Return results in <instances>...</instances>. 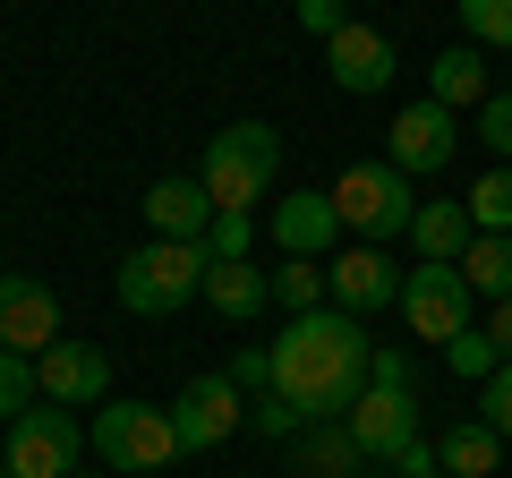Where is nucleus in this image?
<instances>
[{"label": "nucleus", "mask_w": 512, "mask_h": 478, "mask_svg": "<svg viewBox=\"0 0 512 478\" xmlns=\"http://www.w3.org/2000/svg\"><path fill=\"white\" fill-rule=\"evenodd\" d=\"M274 350V393L299 410L308 427H342L367 393V368H376V342L359 333V316L342 308H316V316H291Z\"/></svg>", "instance_id": "1"}, {"label": "nucleus", "mask_w": 512, "mask_h": 478, "mask_svg": "<svg viewBox=\"0 0 512 478\" xmlns=\"http://www.w3.org/2000/svg\"><path fill=\"white\" fill-rule=\"evenodd\" d=\"M205 239H146L137 257H120V308L128 316H180L188 299H205Z\"/></svg>", "instance_id": "2"}, {"label": "nucleus", "mask_w": 512, "mask_h": 478, "mask_svg": "<svg viewBox=\"0 0 512 478\" xmlns=\"http://www.w3.org/2000/svg\"><path fill=\"white\" fill-rule=\"evenodd\" d=\"M282 171V129H265V120H231L222 137H205V197H214V214H248L265 188H274Z\"/></svg>", "instance_id": "3"}, {"label": "nucleus", "mask_w": 512, "mask_h": 478, "mask_svg": "<svg viewBox=\"0 0 512 478\" xmlns=\"http://www.w3.org/2000/svg\"><path fill=\"white\" fill-rule=\"evenodd\" d=\"M94 453H103L111 470L146 478V470H163V461H180V427L154 402H103L94 410Z\"/></svg>", "instance_id": "4"}, {"label": "nucleus", "mask_w": 512, "mask_h": 478, "mask_svg": "<svg viewBox=\"0 0 512 478\" xmlns=\"http://www.w3.org/2000/svg\"><path fill=\"white\" fill-rule=\"evenodd\" d=\"M333 214H342V231L359 239H393L419 222V197H410V180L393 163H350L342 180H333Z\"/></svg>", "instance_id": "5"}, {"label": "nucleus", "mask_w": 512, "mask_h": 478, "mask_svg": "<svg viewBox=\"0 0 512 478\" xmlns=\"http://www.w3.org/2000/svg\"><path fill=\"white\" fill-rule=\"evenodd\" d=\"M77 453H86L77 410L35 402L18 427H9V461H0V470H9V478H77Z\"/></svg>", "instance_id": "6"}, {"label": "nucleus", "mask_w": 512, "mask_h": 478, "mask_svg": "<svg viewBox=\"0 0 512 478\" xmlns=\"http://www.w3.org/2000/svg\"><path fill=\"white\" fill-rule=\"evenodd\" d=\"M470 282H461V265H419V274H402V316L419 342H444L453 350L461 333H470Z\"/></svg>", "instance_id": "7"}, {"label": "nucleus", "mask_w": 512, "mask_h": 478, "mask_svg": "<svg viewBox=\"0 0 512 478\" xmlns=\"http://www.w3.org/2000/svg\"><path fill=\"white\" fill-rule=\"evenodd\" d=\"M342 427H350V444H359V461H393V470H402V461L419 453V402L393 393V385H367Z\"/></svg>", "instance_id": "8"}, {"label": "nucleus", "mask_w": 512, "mask_h": 478, "mask_svg": "<svg viewBox=\"0 0 512 478\" xmlns=\"http://www.w3.org/2000/svg\"><path fill=\"white\" fill-rule=\"evenodd\" d=\"M52 342H60V299L43 291L35 274H0V350L43 359Z\"/></svg>", "instance_id": "9"}, {"label": "nucleus", "mask_w": 512, "mask_h": 478, "mask_svg": "<svg viewBox=\"0 0 512 478\" xmlns=\"http://www.w3.org/2000/svg\"><path fill=\"white\" fill-rule=\"evenodd\" d=\"M248 419V402H239L231 376H197V385H180V402H171V427H180V453H214L231 427Z\"/></svg>", "instance_id": "10"}, {"label": "nucleus", "mask_w": 512, "mask_h": 478, "mask_svg": "<svg viewBox=\"0 0 512 478\" xmlns=\"http://www.w3.org/2000/svg\"><path fill=\"white\" fill-rule=\"evenodd\" d=\"M325 291L342 316H376V308H402V274L376 257V248H342V257L325 265Z\"/></svg>", "instance_id": "11"}, {"label": "nucleus", "mask_w": 512, "mask_h": 478, "mask_svg": "<svg viewBox=\"0 0 512 478\" xmlns=\"http://www.w3.org/2000/svg\"><path fill=\"white\" fill-rule=\"evenodd\" d=\"M35 376H43V402H60V410H86L111 393V359L94 342H52L35 359Z\"/></svg>", "instance_id": "12"}, {"label": "nucleus", "mask_w": 512, "mask_h": 478, "mask_svg": "<svg viewBox=\"0 0 512 478\" xmlns=\"http://www.w3.org/2000/svg\"><path fill=\"white\" fill-rule=\"evenodd\" d=\"M453 146H461V129H453V111H444V103H410L402 120H393V171H402V180L444 171Z\"/></svg>", "instance_id": "13"}, {"label": "nucleus", "mask_w": 512, "mask_h": 478, "mask_svg": "<svg viewBox=\"0 0 512 478\" xmlns=\"http://www.w3.org/2000/svg\"><path fill=\"white\" fill-rule=\"evenodd\" d=\"M342 239V214H333V188H291V205H274V248L282 257H325Z\"/></svg>", "instance_id": "14"}, {"label": "nucleus", "mask_w": 512, "mask_h": 478, "mask_svg": "<svg viewBox=\"0 0 512 478\" xmlns=\"http://www.w3.org/2000/svg\"><path fill=\"white\" fill-rule=\"evenodd\" d=\"M325 60H333V86L342 94H384L393 86V43H384L376 26H342V35L325 43Z\"/></svg>", "instance_id": "15"}, {"label": "nucleus", "mask_w": 512, "mask_h": 478, "mask_svg": "<svg viewBox=\"0 0 512 478\" xmlns=\"http://www.w3.org/2000/svg\"><path fill=\"white\" fill-rule=\"evenodd\" d=\"M146 222H154V239H205L214 231V197H205V180H154Z\"/></svg>", "instance_id": "16"}, {"label": "nucleus", "mask_w": 512, "mask_h": 478, "mask_svg": "<svg viewBox=\"0 0 512 478\" xmlns=\"http://www.w3.org/2000/svg\"><path fill=\"white\" fill-rule=\"evenodd\" d=\"M487 52L478 43H453V52H436V69H427V103L461 111V103H487Z\"/></svg>", "instance_id": "17"}, {"label": "nucleus", "mask_w": 512, "mask_h": 478, "mask_svg": "<svg viewBox=\"0 0 512 478\" xmlns=\"http://www.w3.org/2000/svg\"><path fill=\"white\" fill-rule=\"evenodd\" d=\"M410 239H419V265H461L470 239H478V222H470V205H419Z\"/></svg>", "instance_id": "18"}, {"label": "nucleus", "mask_w": 512, "mask_h": 478, "mask_svg": "<svg viewBox=\"0 0 512 478\" xmlns=\"http://www.w3.org/2000/svg\"><path fill=\"white\" fill-rule=\"evenodd\" d=\"M495 461H504V436H495L487 419L444 427V444H436V470L444 478H495Z\"/></svg>", "instance_id": "19"}, {"label": "nucleus", "mask_w": 512, "mask_h": 478, "mask_svg": "<svg viewBox=\"0 0 512 478\" xmlns=\"http://www.w3.org/2000/svg\"><path fill=\"white\" fill-rule=\"evenodd\" d=\"M205 308L214 316H256V308H274V274H256V265H214L205 274Z\"/></svg>", "instance_id": "20"}, {"label": "nucleus", "mask_w": 512, "mask_h": 478, "mask_svg": "<svg viewBox=\"0 0 512 478\" xmlns=\"http://www.w3.org/2000/svg\"><path fill=\"white\" fill-rule=\"evenodd\" d=\"M299 470H308V478H350V470H359L350 427H299Z\"/></svg>", "instance_id": "21"}, {"label": "nucleus", "mask_w": 512, "mask_h": 478, "mask_svg": "<svg viewBox=\"0 0 512 478\" xmlns=\"http://www.w3.org/2000/svg\"><path fill=\"white\" fill-rule=\"evenodd\" d=\"M461 282L487 291V299H512V239H487V231H478L470 257H461Z\"/></svg>", "instance_id": "22"}, {"label": "nucleus", "mask_w": 512, "mask_h": 478, "mask_svg": "<svg viewBox=\"0 0 512 478\" xmlns=\"http://www.w3.org/2000/svg\"><path fill=\"white\" fill-rule=\"evenodd\" d=\"M461 205H470V222H478L487 239H512V163H495V171H487V180H478Z\"/></svg>", "instance_id": "23"}, {"label": "nucleus", "mask_w": 512, "mask_h": 478, "mask_svg": "<svg viewBox=\"0 0 512 478\" xmlns=\"http://www.w3.org/2000/svg\"><path fill=\"white\" fill-rule=\"evenodd\" d=\"M43 402V376H35V359H18V350H0V419L18 427L26 410Z\"/></svg>", "instance_id": "24"}, {"label": "nucleus", "mask_w": 512, "mask_h": 478, "mask_svg": "<svg viewBox=\"0 0 512 478\" xmlns=\"http://www.w3.org/2000/svg\"><path fill=\"white\" fill-rule=\"evenodd\" d=\"M274 299L291 316H316V299H325V274H316L308 257H282V274H274Z\"/></svg>", "instance_id": "25"}, {"label": "nucleus", "mask_w": 512, "mask_h": 478, "mask_svg": "<svg viewBox=\"0 0 512 478\" xmlns=\"http://www.w3.org/2000/svg\"><path fill=\"white\" fill-rule=\"evenodd\" d=\"M461 35H470L478 52H487V43L504 52L512 43V0H470V9H461Z\"/></svg>", "instance_id": "26"}, {"label": "nucleus", "mask_w": 512, "mask_h": 478, "mask_svg": "<svg viewBox=\"0 0 512 478\" xmlns=\"http://www.w3.org/2000/svg\"><path fill=\"white\" fill-rule=\"evenodd\" d=\"M248 239H256L248 214H214V231H205V257H214V265H248Z\"/></svg>", "instance_id": "27"}, {"label": "nucleus", "mask_w": 512, "mask_h": 478, "mask_svg": "<svg viewBox=\"0 0 512 478\" xmlns=\"http://www.w3.org/2000/svg\"><path fill=\"white\" fill-rule=\"evenodd\" d=\"M248 427H256V436H274V444H291L308 419H299V410L282 402V393H265V402H248Z\"/></svg>", "instance_id": "28"}, {"label": "nucleus", "mask_w": 512, "mask_h": 478, "mask_svg": "<svg viewBox=\"0 0 512 478\" xmlns=\"http://www.w3.org/2000/svg\"><path fill=\"white\" fill-rule=\"evenodd\" d=\"M478 137L495 146V163H512V94H487L478 103Z\"/></svg>", "instance_id": "29"}, {"label": "nucleus", "mask_w": 512, "mask_h": 478, "mask_svg": "<svg viewBox=\"0 0 512 478\" xmlns=\"http://www.w3.org/2000/svg\"><path fill=\"white\" fill-rule=\"evenodd\" d=\"M453 376H470V385H487V376H495V342H487L478 325L453 342Z\"/></svg>", "instance_id": "30"}, {"label": "nucleus", "mask_w": 512, "mask_h": 478, "mask_svg": "<svg viewBox=\"0 0 512 478\" xmlns=\"http://www.w3.org/2000/svg\"><path fill=\"white\" fill-rule=\"evenodd\" d=\"M231 385L265 402V393H274V350H239V359H231Z\"/></svg>", "instance_id": "31"}, {"label": "nucleus", "mask_w": 512, "mask_h": 478, "mask_svg": "<svg viewBox=\"0 0 512 478\" xmlns=\"http://www.w3.org/2000/svg\"><path fill=\"white\" fill-rule=\"evenodd\" d=\"M478 410H487V427H495V436L512 444V368H495V376H487V393H478Z\"/></svg>", "instance_id": "32"}, {"label": "nucleus", "mask_w": 512, "mask_h": 478, "mask_svg": "<svg viewBox=\"0 0 512 478\" xmlns=\"http://www.w3.org/2000/svg\"><path fill=\"white\" fill-rule=\"evenodd\" d=\"M367 385H393V393H410V359H402V350H376V368H367Z\"/></svg>", "instance_id": "33"}, {"label": "nucleus", "mask_w": 512, "mask_h": 478, "mask_svg": "<svg viewBox=\"0 0 512 478\" xmlns=\"http://www.w3.org/2000/svg\"><path fill=\"white\" fill-rule=\"evenodd\" d=\"M299 18H308V26H316V35H325V43H333V35H342V26H350V18H342V9H333V0H299Z\"/></svg>", "instance_id": "34"}, {"label": "nucleus", "mask_w": 512, "mask_h": 478, "mask_svg": "<svg viewBox=\"0 0 512 478\" xmlns=\"http://www.w3.org/2000/svg\"><path fill=\"white\" fill-rule=\"evenodd\" d=\"M487 342H495V359L512 368V299H495V316H487Z\"/></svg>", "instance_id": "35"}, {"label": "nucleus", "mask_w": 512, "mask_h": 478, "mask_svg": "<svg viewBox=\"0 0 512 478\" xmlns=\"http://www.w3.org/2000/svg\"><path fill=\"white\" fill-rule=\"evenodd\" d=\"M0 478H9V470H0Z\"/></svg>", "instance_id": "36"}, {"label": "nucleus", "mask_w": 512, "mask_h": 478, "mask_svg": "<svg viewBox=\"0 0 512 478\" xmlns=\"http://www.w3.org/2000/svg\"><path fill=\"white\" fill-rule=\"evenodd\" d=\"M77 478H86V470H77Z\"/></svg>", "instance_id": "37"}, {"label": "nucleus", "mask_w": 512, "mask_h": 478, "mask_svg": "<svg viewBox=\"0 0 512 478\" xmlns=\"http://www.w3.org/2000/svg\"><path fill=\"white\" fill-rule=\"evenodd\" d=\"M436 478H444V470H436Z\"/></svg>", "instance_id": "38"}]
</instances>
